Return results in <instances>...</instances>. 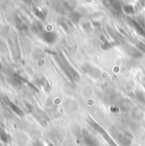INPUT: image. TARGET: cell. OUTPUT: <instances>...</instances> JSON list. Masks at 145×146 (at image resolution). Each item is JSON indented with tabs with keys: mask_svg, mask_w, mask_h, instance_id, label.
I'll list each match as a JSON object with an SVG mask.
<instances>
[{
	"mask_svg": "<svg viewBox=\"0 0 145 146\" xmlns=\"http://www.w3.org/2000/svg\"><path fill=\"white\" fill-rule=\"evenodd\" d=\"M33 146H44L40 142H38V141H37V142H35L34 144H33Z\"/></svg>",
	"mask_w": 145,
	"mask_h": 146,
	"instance_id": "5bb4252c",
	"label": "cell"
},
{
	"mask_svg": "<svg viewBox=\"0 0 145 146\" xmlns=\"http://www.w3.org/2000/svg\"><path fill=\"white\" fill-rule=\"evenodd\" d=\"M123 9H124L125 13H126L128 15H132V14L135 13V9L131 4H126V5H124Z\"/></svg>",
	"mask_w": 145,
	"mask_h": 146,
	"instance_id": "52a82bcc",
	"label": "cell"
},
{
	"mask_svg": "<svg viewBox=\"0 0 145 146\" xmlns=\"http://www.w3.org/2000/svg\"><path fill=\"white\" fill-rule=\"evenodd\" d=\"M136 96H137V98H138V99L139 101H141L142 103H145V96L141 92H137Z\"/></svg>",
	"mask_w": 145,
	"mask_h": 146,
	"instance_id": "4fadbf2b",
	"label": "cell"
},
{
	"mask_svg": "<svg viewBox=\"0 0 145 146\" xmlns=\"http://www.w3.org/2000/svg\"><path fill=\"white\" fill-rule=\"evenodd\" d=\"M0 139H1V140H2L3 142L8 143V142L9 141V139H10V137H9V135L5 131L1 130V131H0Z\"/></svg>",
	"mask_w": 145,
	"mask_h": 146,
	"instance_id": "9c48e42d",
	"label": "cell"
},
{
	"mask_svg": "<svg viewBox=\"0 0 145 146\" xmlns=\"http://www.w3.org/2000/svg\"><path fill=\"white\" fill-rule=\"evenodd\" d=\"M59 65L61 66V68L63 70L65 74L73 81H79L80 80V76L78 74V72L68 62V61L64 58L63 56H60L59 57L56 58Z\"/></svg>",
	"mask_w": 145,
	"mask_h": 146,
	"instance_id": "6da1fadb",
	"label": "cell"
},
{
	"mask_svg": "<svg viewBox=\"0 0 145 146\" xmlns=\"http://www.w3.org/2000/svg\"><path fill=\"white\" fill-rule=\"evenodd\" d=\"M86 74H91V76L95 77V78H97L100 76V72L98 69H97L96 68L92 67V66H90V65H87V66H85L83 68H82Z\"/></svg>",
	"mask_w": 145,
	"mask_h": 146,
	"instance_id": "5b68a950",
	"label": "cell"
},
{
	"mask_svg": "<svg viewBox=\"0 0 145 146\" xmlns=\"http://www.w3.org/2000/svg\"><path fill=\"white\" fill-rule=\"evenodd\" d=\"M126 52L132 58L134 59H139L142 57L143 54L140 50H138L137 48L135 47H132V46H130V45H126V49H125Z\"/></svg>",
	"mask_w": 145,
	"mask_h": 146,
	"instance_id": "3957f363",
	"label": "cell"
},
{
	"mask_svg": "<svg viewBox=\"0 0 145 146\" xmlns=\"http://www.w3.org/2000/svg\"><path fill=\"white\" fill-rule=\"evenodd\" d=\"M136 45H137V48L139 49V50L141 52L145 53V44L144 43H142V42H137Z\"/></svg>",
	"mask_w": 145,
	"mask_h": 146,
	"instance_id": "7c38bea8",
	"label": "cell"
},
{
	"mask_svg": "<svg viewBox=\"0 0 145 146\" xmlns=\"http://www.w3.org/2000/svg\"><path fill=\"white\" fill-rule=\"evenodd\" d=\"M8 103H9V106L10 107V109L12 110V111L14 113H15L20 117H23L24 116V112H23V110L21 108H19L17 105H15V104H13L11 102H8Z\"/></svg>",
	"mask_w": 145,
	"mask_h": 146,
	"instance_id": "8992f818",
	"label": "cell"
},
{
	"mask_svg": "<svg viewBox=\"0 0 145 146\" xmlns=\"http://www.w3.org/2000/svg\"><path fill=\"white\" fill-rule=\"evenodd\" d=\"M40 37L42 38V39L44 42H46L47 44H54L56 41V38H57V35L54 32L45 31V30L42 33Z\"/></svg>",
	"mask_w": 145,
	"mask_h": 146,
	"instance_id": "7a4b0ae2",
	"label": "cell"
},
{
	"mask_svg": "<svg viewBox=\"0 0 145 146\" xmlns=\"http://www.w3.org/2000/svg\"><path fill=\"white\" fill-rule=\"evenodd\" d=\"M117 139L119 143L123 146H129L132 143L131 137L127 133H119L117 136Z\"/></svg>",
	"mask_w": 145,
	"mask_h": 146,
	"instance_id": "277c9868",
	"label": "cell"
},
{
	"mask_svg": "<svg viewBox=\"0 0 145 146\" xmlns=\"http://www.w3.org/2000/svg\"><path fill=\"white\" fill-rule=\"evenodd\" d=\"M61 25H62V27L66 31H68V30L71 28V24H70V22L68 21H66V20H62Z\"/></svg>",
	"mask_w": 145,
	"mask_h": 146,
	"instance_id": "8fae6325",
	"label": "cell"
},
{
	"mask_svg": "<svg viewBox=\"0 0 145 146\" xmlns=\"http://www.w3.org/2000/svg\"><path fill=\"white\" fill-rule=\"evenodd\" d=\"M34 13H35V15L39 18V19H41V20H45V18H46V13L44 11V10H41V9H34Z\"/></svg>",
	"mask_w": 145,
	"mask_h": 146,
	"instance_id": "ba28073f",
	"label": "cell"
},
{
	"mask_svg": "<svg viewBox=\"0 0 145 146\" xmlns=\"http://www.w3.org/2000/svg\"><path fill=\"white\" fill-rule=\"evenodd\" d=\"M16 27L21 31H24V30L27 29V26L19 18H18V20H16Z\"/></svg>",
	"mask_w": 145,
	"mask_h": 146,
	"instance_id": "30bf717a",
	"label": "cell"
}]
</instances>
